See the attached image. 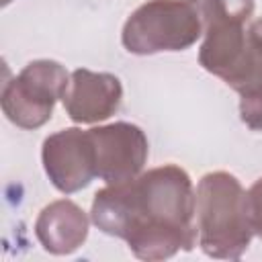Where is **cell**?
<instances>
[{"label": "cell", "instance_id": "12", "mask_svg": "<svg viewBox=\"0 0 262 262\" xmlns=\"http://www.w3.org/2000/svg\"><path fill=\"white\" fill-rule=\"evenodd\" d=\"M239 117L252 131H262V84L239 94Z\"/></svg>", "mask_w": 262, "mask_h": 262}, {"label": "cell", "instance_id": "6", "mask_svg": "<svg viewBox=\"0 0 262 262\" xmlns=\"http://www.w3.org/2000/svg\"><path fill=\"white\" fill-rule=\"evenodd\" d=\"M41 162L51 184L66 194L86 188L96 176V154L88 131L68 127L45 137Z\"/></svg>", "mask_w": 262, "mask_h": 262}, {"label": "cell", "instance_id": "1", "mask_svg": "<svg viewBox=\"0 0 262 262\" xmlns=\"http://www.w3.org/2000/svg\"><path fill=\"white\" fill-rule=\"evenodd\" d=\"M196 192L176 164H166L121 184H106L94 194L92 223L106 235L121 237L139 260H166L196 246Z\"/></svg>", "mask_w": 262, "mask_h": 262}, {"label": "cell", "instance_id": "5", "mask_svg": "<svg viewBox=\"0 0 262 262\" xmlns=\"http://www.w3.org/2000/svg\"><path fill=\"white\" fill-rule=\"evenodd\" d=\"M94 154H96V176L106 184H121L141 174L149 145L141 127L117 121L88 129Z\"/></svg>", "mask_w": 262, "mask_h": 262}, {"label": "cell", "instance_id": "4", "mask_svg": "<svg viewBox=\"0 0 262 262\" xmlns=\"http://www.w3.org/2000/svg\"><path fill=\"white\" fill-rule=\"evenodd\" d=\"M70 86L68 70L55 59H35L2 88V111L20 129L43 127Z\"/></svg>", "mask_w": 262, "mask_h": 262}, {"label": "cell", "instance_id": "11", "mask_svg": "<svg viewBox=\"0 0 262 262\" xmlns=\"http://www.w3.org/2000/svg\"><path fill=\"white\" fill-rule=\"evenodd\" d=\"M201 20H235L248 23L254 12V0H194Z\"/></svg>", "mask_w": 262, "mask_h": 262}, {"label": "cell", "instance_id": "2", "mask_svg": "<svg viewBox=\"0 0 262 262\" xmlns=\"http://www.w3.org/2000/svg\"><path fill=\"white\" fill-rule=\"evenodd\" d=\"M199 246L211 258L237 260L252 242L246 190L223 170L209 172L196 186Z\"/></svg>", "mask_w": 262, "mask_h": 262}, {"label": "cell", "instance_id": "13", "mask_svg": "<svg viewBox=\"0 0 262 262\" xmlns=\"http://www.w3.org/2000/svg\"><path fill=\"white\" fill-rule=\"evenodd\" d=\"M246 203H248V219L252 231L262 239V178H258L250 186V190L246 192Z\"/></svg>", "mask_w": 262, "mask_h": 262}, {"label": "cell", "instance_id": "7", "mask_svg": "<svg viewBox=\"0 0 262 262\" xmlns=\"http://www.w3.org/2000/svg\"><path fill=\"white\" fill-rule=\"evenodd\" d=\"M123 100V86L115 74L78 68L70 76L63 108L74 123H100L113 117Z\"/></svg>", "mask_w": 262, "mask_h": 262}, {"label": "cell", "instance_id": "3", "mask_svg": "<svg viewBox=\"0 0 262 262\" xmlns=\"http://www.w3.org/2000/svg\"><path fill=\"white\" fill-rule=\"evenodd\" d=\"M203 35L194 0H147L123 25L121 43L133 55L184 51Z\"/></svg>", "mask_w": 262, "mask_h": 262}, {"label": "cell", "instance_id": "14", "mask_svg": "<svg viewBox=\"0 0 262 262\" xmlns=\"http://www.w3.org/2000/svg\"><path fill=\"white\" fill-rule=\"evenodd\" d=\"M10 2H12V0H2V6H8Z\"/></svg>", "mask_w": 262, "mask_h": 262}, {"label": "cell", "instance_id": "9", "mask_svg": "<svg viewBox=\"0 0 262 262\" xmlns=\"http://www.w3.org/2000/svg\"><path fill=\"white\" fill-rule=\"evenodd\" d=\"M246 23L211 20L203 23L205 39L199 49V63L213 76L227 82L239 66L246 49Z\"/></svg>", "mask_w": 262, "mask_h": 262}, {"label": "cell", "instance_id": "10", "mask_svg": "<svg viewBox=\"0 0 262 262\" xmlns=\"http://www.w3.org/2000/svg\"><path fill=\"white\" fill-rule=\"evenodd\" d=\"M237 94L262 84V18H256L246 29V49L239 66L225 82Z\"/></svg>", "mask_w": 262, "mask_h": 262}, {"label": "cell", "instance_id": "8", "mask_svg": "<svg viewBox=\"0 0 262 262\" xmlns=\"http://www.w3.org/2000/svg\"><path fill=\"white\" fill-rule=\"evenodd\" d=\"M35 235L49 254H74L88 237V217L70 199L53 201L41 209L35 221Z\"/></svg>", "mask_w": 262, "mask_h": 262}]
</instances>
